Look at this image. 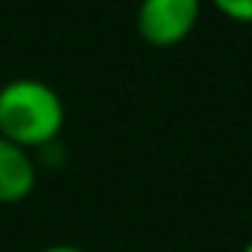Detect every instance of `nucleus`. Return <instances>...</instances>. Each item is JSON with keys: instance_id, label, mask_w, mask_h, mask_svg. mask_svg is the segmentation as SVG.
<instances>
[{"instance_id": "2", "label": "nucleus", "mask_w": 252, "mask_h": 252, "mask_svg": "<svg viewBox=\"0 0 252 252\" xmlns=\"http://www.w3.org/2000/svg\"><path fill=\"white\" fill-rule=\"evenodd\" d=\"M202 0H141L135 12L138 35L150 47H176L193 32Z\"/></svg>"}, {"instance_id": "5", "label": "nucleus", "mask_w": 252, "mask_h": 252, "mask_svg": "<svg viewBox=\"0 0 252 252\" xmlns=\"http://www.w3.org/2000/svg\"><path fill=\"white\" fill-rule=\"evenodd\" d=\"M41 252H85L79 247H70V244H53V247H44Z\"/></svg>"}, {"instance_id": "6", "label": "nucleus", "mask_w": 252, "mask_h": 252, "mask_svg": "<svg viewBox=\"0 0 252 252\" xmlns=\"http://www.w3.org/2000/svg\"><path fill=\"white\" fill-rule=\"evenodd\" d=\"M241 252H252V241H250V244H247V247H244Z\"/></svg>"}, {"instance_id": "4", "label": "nucleus", "mask_w": 252, "mask_h": 252, "mask_svg": "<svg viewBox=\"0 0 252 252\" xmlns=\"http://www.w3.org/2000/svg\"><path fill=\"white\" fill-rule=\"evenodd\" d=\"M211 6L220 15H226L229 21L252 24V0H211Z\"/></svg>"}, {"instance_id": "3", "label": "nucleus", "mask_w": 252, "mask_h": 252, "mask_svg": "<svg viewBox=\"0 0 252 252\" xmlns=\"http://www.w3.org/2000/svg\"><path fill=\"white\" fill-rule=\"evenodd\" d=\"M38 179L35 158L27 147L0 135V202L12 205L27 199Z\"/></svg>"}, {"instance_id": "1", "label": "nucleus", "mask_w": 252, "mask_h": 252, "mask_svg": "<svg viewBox=\"0 0 252 252\" xmlns=\"http://www.w3.org/2000/svg\"><path fill=\"white\" fill-rule=\"evenodd\" d=\"M64 126V103L41 79H9L0 85V135L32 150L56 144Z\"/></svg>"}]
</instances>
